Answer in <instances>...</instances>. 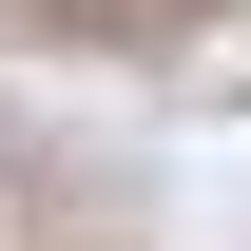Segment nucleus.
<instances>
[{
    "label": "nucleus",
    "mask_w": 251,
    "mask_h": 251,
    "mask_svg": "<svg viewBox=\"0 0 251 251\" xmlns=\"http://www.w3.org/2000/svg\"><path fill=\"white\" fill-rule=\"evenodd\" d=\"M39 20H116V39H155V20H193V0H39Z\"/></svg>",
    "instance_id": "nucleus-1"
}]
</instances>
